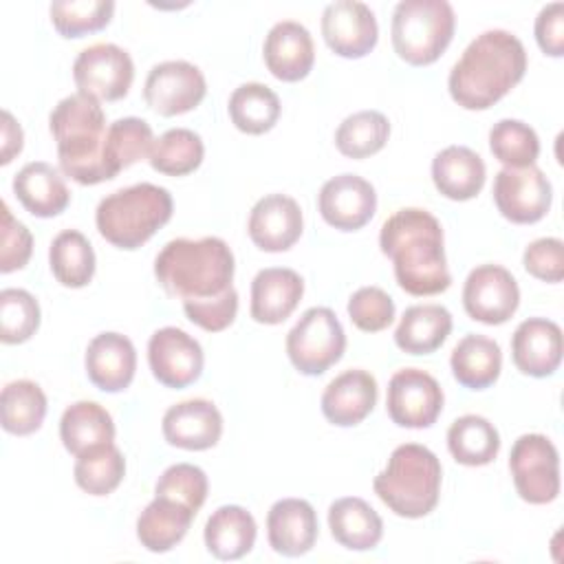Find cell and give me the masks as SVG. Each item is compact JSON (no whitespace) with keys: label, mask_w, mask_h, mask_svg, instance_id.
<instances>
[{"label":"cell","mask_w":564,"mask_h":564,"mask_svg":"<svg viewBox=\"0 0 564 564\" xmlns=\"http://www.w3.org/2000/svg\"><path fill=\"white\" fill-rule=\"evenodd\" d=\"M381 253L392 260L397 284L410 295H436L452 284L443 227L421 207H403L381 225Z\"/></svg>","instance_id":"obj_1"},{"label":"cell","mask_w":564,"mask_h":564,"mask_svg":"<svg viewBox=\"0 0 564 564\" xmlns=\"http://www.w3.org/2000/svg\"><path fill=\"white\" fill-rule=\"evenodd\" d=\"M524 70L522 42L505 29H489L467 44L449 70L447 88L460 108L487 110L520 84Z\"/></svg>","instance_id":"obj_2"},{"label":"cell","mask_w":564,"mask_h":564,"mask_svg":"<svg viewBox=\"0 0 564 564\" xmlns=\"http://www.w3.org/2000/svg\"><path fill=\"white\" fill-rule=\"evenodd\" d=\"M234 253L223 238H174L154 258L156 282L181 302L223 295L234 284Z\"/></svg>","instance_id":"obj_3"},{"label":"cell","mask_w":564,"mask_h":564,"mask_svg":"<svg viewBox=\"0 0 564 564\" xmlns=\"http://www.w3.org/2000/svg\"><path fill=\"white\" fill-rule=\"evenodd\" d=\"M48 130L57 143L59 167L79 185L110 181L104 165L106 115L99 99L73 93L57 101L48 115Z\"/></svg>","instance_id":"obj_4"},{"label":"cell","mask_w":564,"mask_h":564,"mask_svg":"<svg viewBox=\"0 0 564 564\" xmlns=\"http://www.w3.org/2000/svg\"><path fill=\"white\" fill-rule=\"evenodd\" d=\"M441 460L419 443H403L392 449L388 465L375 476L372 489L379 500L401 518H423L438 505Z\"/></svg>","instance_id":"obj_5"},{"label":"cell","mask_w":564,"mask_h":564,"mask_svg":"<svg viewBox=\"0 0 564 564\" xmlns=\"http://www.w3.org/2000/svg\"><path fill=\"white\" fill-rule=\"evenodd\" d=\"M172 194L154 183H137L104 196L95 212L101 238L132 251L148 242L172 218Z\"/></svg>","instance_id":"obj_6"},{"label":"cell","mask_w":564,"mask_h":564,"mask_svg":"<svg viewBox=\"0 0 564 564\" xmlns=\"http://www.w3.org/2000/svg\"><path fill=\"white\" fill-rule=\"evenodd\" d=\"M456 15L447 0H401L392 13L394 53L412 64L436 62L454 37Z\"/></svg>","instance_id":"obj_7"},{"label":"cell","mask_w":564,"mask_h":564,"mask_svg":"<svg viewBox=\"0 0 564 564\" xmlns=\"http://www.w3.org/2000/svg\"><path fill=\"white\" fill-rule=\"evenodd\" d=\"M346 333L328 306L306 308L286 333V355L302 375L317 377L341 359Z\"/></svg>","instance_id":"obj_8"},{"label":"cell","mask_w":564,"mask_h":564,"mask_svg":"<svg viewBox=\"0 0 564 564\" xmlns=\"http://www.w3.org/2000/svg\"><path fill=\"white\" fill-rule=\"evenodd\" d=\"M518 496L529 505L553 502L560 494V454L544 434H522L509 454Z\"/></svg>","instance_id":"obj_9"},{"label":"cell","mask_w":564,"mask_h":564,"mask_svg":"<svg viewBox=\"0 0 564 564\" xmlns=\"http://www.w3.org/2000/svg\"><path fill=\"white\" fill-rule=\"evenodd\" d=\"M73 79L79 93L99 101H117L128 95L134 79V64L126 48L99 42L79 51L73 62Z\"/></svg>","instance_id":"obj_10"},{"label":"cell","mask_w":564,"mask_h":564,"mask_svg":"<svg viewBox=\"0 0 564 564\" xmlns=\"http://www.w3.org/2000/svg\"><path fill=\"white\" fill-rule=\"evenodd\" d=\"M491 194L498 212L507 220L516 225H531L546 216L553 187L538 165L502 167L494 178Z\"/></svg>","instance_id":"obj_11"},{"label":"cell","mask_w":564,"mask_h":564,"mask_svg":"<svg viewBox=\"0 0 564 564\" xmlns=\"http://www.w3.org/2000/svg\"><path fill=\"white\" fill-rule=\"evenodd\" d=\"M386 410L392 423L401 427H430L443 410V390L430 372L421 368H401L390 377Z\"/></svg>","instance_id":"obj_12"},{"label":"cell","mask_w":564,"mask_h":564,"mask_svg":"<svg viewBox=\"0 0 564 564\" xmlns=\"http://www.w3.org/2000/svg\"><path fill=\"white\" fill-rule=\"evenodd\" d=\"M207 93L200 68L185 59L154 64L143 84L145 104L161 117H176L194 110Z\"/></svg>","instance_id":"obj_13"},{"label":"cell","mask_w":564,"mask_h":564,"mask_svg":"<svg viewBox=\"0 0 564 564\" xmlns=\"http://www.w3.org/2000/svg\"><path fill=\"white\" fill-rule=\"evenodd\" d=\"M520 304V289L511 271L500 264H480L463 284V306L474 322L505 324Z\"/></svg>","instance_id":"obj_14"},{"label":"cell","mask_w":564,"mask_h":564,"mask_svg":"<svg viewBox=\"0 0 564 564\" xmlns=\"http://www.w3.org/2000/svg\"><path fill=\"white\" fill-rule=\"evenodd\" d=\"M148 364L154 379L165 388H187L203 372L200 344L176 326H163L148 341Z\"/></svg>","instance_id":"obj_15"},{"label":"cell","mask_w":564,"mask_h":564,"mask_svg":"<svg viewBox=\"0 0 564 564\" xmlns=\"http://www.w3.org/2000/svg\"><path fill=\"white\" fill-rule=\"evenodd\" d=\"M322 35L335 55L357 59L375 48L379 26L368 4L359 0H335L322 13Z\"/></svg>","instance_id":"obj_16"},{"label":"cell","mask_w":564,"mask_h":564,"mask_svg":"<svg viewBox=\"0 0 564 564\" xmlns=\"http://www.w3.org/2000/svg\"><path fill=\"white\" fill-rule=\"evenodd\" d=\"M317 209L330 227L339 231H357L375 216L377 192L357 174H337L322 185Z\"/></svg>","instance_id":"obj_17"},{"label":"cell","mask_w":564,"mask_h":564,"mask_svg":"<svg viewBox=\"0 0 564 564\" xmlns=\"http://www.w3.org/2000/svg\"><path fill=\"white\" fill-rule=\"evenodd\" d=\"M304 229L302 207L286 194L262 196L249 214L247 231L253 245L269 253L291 249Z\"/></svg>","instance_id":"obj_18"},{"label":"cell","mask_w":564,"mask_h":564,"mask_svg":"<svg viewBox=\"0 0 564 564\" xmlns=\"http://www.w3.org/2000/svg\"><path fill=\"white\" fill-rule=\"evenodd\" d=\"M562 328L546 317H529L513 330L511 357L522 375L551 377L562 364Z\"/></svg>","instance_id":"obj_19"},{"label":"cell","mask_w":564,"mask_h":564,"mask_svg":"<svg viewBox=\"0 0 564 564\" xmlns=\"http://www.w3.org/2000/svg\"><path fill=\"white\" fill-rule=\"evenodd\" d=\"M161 430L170 445L200 452L214 447L220 441L223 414L207 399H187L165 410Z\"/></svg>","instance_id":"obj_20"},{"label":"cell","mask_w":564,"mask_h":564,"mask_svg":"<svg viewBox=\"0 0 564 564\" xmlns=\"http://www.w3.org/2000/svg\"><path fill=\"white\" fill-rule=\"evenodd\" d=\"M269 73L282 82L304 79L315 62V46L308 29L295 20L275 22L262 46Z\"/></svg>","instance_id":"obj_21"},{"label":"cell","mask_w":564,"mask_h":564,"mask_svg":"<svg viewBox=\"0 0 564 564\" xmlns=\"http://www.w3.org/2000/svg\"><path fill=\"white\" fill-rule=\"evenodd\" d=\"M317 513L302 498H282L267 513L269 546L284 557L308 553L317 540Z\"/></svg>","instance_id":"obj_22"},{"label":"cell","mask_w":564,"mask_h":564,"mask_svg":"<svg viewBox=\"0 0 564 564\" xmlns=\"http://www.w3.org/2000/svg\"><path fill=\"white\" fill-rule=\"evenodd\" d=\"M86 375L104 392L126 390L137 370V350L121 333H99L86 348Z\"/></svg>","instance_id":"obj_23"},{"label":"cell","mask_w":564,"mask_h":564,"mask_svg":"<svg viewBox=\"0 0 564 564\" xmlns=\"http://www.w3.org/2000/svg\"><path fill=\"white\" fill-rule=\"evenodd\" d=\"M377 403V379L361 368L337 375L322 392V414L328 423L352 427L361 423Z\"/></svg>","instance_id":"obj_24"},{"label":"cell","mask_w":564,"mask_h":564,"mask_svg":"<svg viewBox=\"0 0 564 564\" xmlns=\"http://www.w3.org/2000/svg\"><path fill=\"white\" fill-rule=\"evenodd\" d=\"M304 280L286 267H269L251 280V317L258 324H282L300 304Z\"/></svg>","instance_id":"obj_25"},{"label":"cell","mask_w":564,"mask_h":564,"mask_svg":"<svg viewBox=\"0 0 564 564\" xmlns=\"http://www.w3.org/2000/svg\"><path fill=\"white\" fill-rule=\"evenodd\" d=\"M13 194L22 207L37 218H53L70 203V192L57 167L46 161H31L13 176Z\"/></svg>","instance_id":"obj_26"},{"label":"cell","mask_w":564,"mask_h":564,"mask_svg":"<svg viewBox=\"0 0 564 564\" xmlns=\"http://www.w3.org/2000/svg\"><path fill=\"white\" fill-rule=\"evenodd\" d=\"M485 163L467 145H447L432 161L434 187L449 200H469L485 185Z\"/></svg>","instance_id":"obj_27"},{"label":"cell","mask_w":564,"mask_h":564,"mask_svg":"<svg viewBox=\"0 0 564 564\" xmlns=\"http://www.w3.org/2000/svg\"><path fill=\"white\" fill-rule=\"evenodd\" d=\"M328 529L335 542L350 551H370L383 538L381 516L357 496L337 498L328 507Z\"/></svg>","instance_id":"obj_28"},{"label":"cell","mask_w":564,"mask_h":564,"mask_svg":"<svg viewBox=\"0 0 564 564\" xmlns=\"http://www.w3.org/2000/svg\"><path fill=\"white\" fill-rule=\"evenodd\" d=\"M256 520L240 505L218 507L205 522V546L216 560H240L256 544Z\"/></svg>","instance_id":"obj_29"},{"label":"cell","mask_w":564,"mask_h":564,"mask_svg":"<svg viewBox=\"0 0 564 564\" xmlns=\"http://www.w3.org/2000/svg\"><path fill=\"white\" fill-rule=\"evenodd\" d=\"M194 511L176 500L154 496V500L137 518V538L152 553L174 549L187 533Z\"/></svg>","instance_id":"obj_30"},{"label":"cell","mask_w":564,"mask_h":564,"mask_svg":"<svg viewBox=\"0 0 564 564\" xmlns=\"http://www.w3.org/2000/svg\"><path fill=\"white\" fill-rule=\"evenodd\" d=\"M454 379L469 390H485L500 377L502 352L491 337L469 333L452 350L449 357Z\"/></svg>","instance_id":"obj_31"},{"label":"cell","mask_w":564,"mask_h":564,"mask_svg":"<svg viewBox=\"0 0 564 564\" xmlns=\"http://www.w3.org/2000/svg\"><path fill=\"white\" fill-rule=\"evenodd\" d=\"M452 333V313L441 304H414L405 308L394 330V344L408 355H430Z\"/></svg>","instance_id":"obj_32"},{"label":"cell","mask_w":564,"mask_h":564,"mask_svg":"<svg viewBox=\"0 0 564 564\" xmlns=\"http://www.w3.org/2000/svg\"><path fill=\"white\" fill-rule=\"evenodd\" d=\"M59 438L73 456L115 441L110 412L97 401H75L59 419Z\"/></svg>","instance_id":"obj_33"},{"label":"cell","mask_w":564,"mask_h":564,"mask_svg":"<svg viewBox=\"0 0 564 564\" xmlns=\"http://www.w3.org/2000/svg\"><path fill=\"white\" fill-rule=\"evenodd\" d=\"M447 449L456 463L482 467L498 456L500 434L489 419L480 414H465L449 425Z\"/></svg>","instance_id":"obj_34"},{"label":"cell","mask_w":564,"mask_h":564,"mask_svg":"<svg viewBox=\"0 0 564 564\" xmlns=\"http://www.w3.org/2000/svg\"><path fill=\"white\" fill-rule=\"evenodd\" d=\"M154 145L152 128L145 119L123 117L108 126L104 139V165L108 176L115 178L121 170L150 156Z\"/></svg>","instance_id":"obj_35"},{"label":"cell","mask_w":564,"mask_h":564,"mask_svg":"<svg viewBox=\"0 0 564 564\" xmlns=\"http://www.w3.org/2000/svg\"><path fill=\"white\" fill-rule=\"evenodd\" d=\"M231 123L245 134H264L280 119V99L278 95L260 82L240 84L227 104Z\"/></svg>","instance_id":"obj_36"},{"label":"cell","mask_w":564,"mask_h":564,"mask_svg":"<svg viewBox=\"0 0 564 564\" xmlns=\"http://www.w3.org/2000/svg\"><path fill=\"white\" fill-rule=\"evenodd\" d=\"M48 264L55 280L68 289L86 286L95 275V251L77 229L59 231L48 247Z\"/></svg>","instance_id":"obj_37"},{"label":"cell","mask_w":564,"mask_h":564,"mask_svg":"<svg viewBox=\"0 0 564 564\" xmlns=\"http://www.w3.org/2000/svg\"><path fill=\"white\" fill-rule=\"evenodd\" d=\"M2 427L15 436L37 432L46 416V394L31 379H18L2 388L0 394Z\"/></svg>","instance_id":"obj_38"},{"label":"cell","mask_w":564,"mask_h":564,"mask_svg":"<svg viewBox=\"0 0 564 564\" xmlns=\"http://www.w3.org/2000/svg\"><path fill=\"white\" fill-rule=\"evenodd\" d=\"M73 476L77 487L86 494L108 496L126 476V458L115 443H106L75 456Z\"/></svg>","instance_id":"obj_39"},{"label":"cell","mask_w":564,"mask_h":564,"mask_svg":"<svg viewBox=\"0 0 564 564\" xmlns=\"http://www.w3.org/2000/svg\"><path fill=\"white\" fill-rule=\"evenodd\" d=\"M205 156V145L200 134L189 128H172L154 139L150 150V165L165 176H185L194 172Z\"/></svg>","instance_id":"obj_40"},{"label":"cell","mask_w":564,"mask_h":564,"mask_svg":"<svg viewBox=\"0 0 564 564\" xmlns=\"http://www.w3.org/2000/svg\"><path fill=\"white\" fill-rule=\"evenodd\" d=\"M390 137V121L379 110H359L348 115L335 130V145L348 159L377 154Z\"/></svg>","instance_id":"obj_41"},{"label":"cell","mask_w":564,"mask_h":564,"mask_svg":"<svg viewBox=\"0 0 564 564\" xmlns=\"http://www.w3.org/2000/svg\"><path fill=\"white\" fill-rule=\"evenodd\" d=\"M489 150L505 167L535 165L540 139L535 130L520 119H500L489 130Z\"/></svg>","instance_id":"obj_42"},{"label":"cell","mask_w":564,"mask_h":564,"mask_svg":"<svg viewBox=\"0 0 564 564\" xmlns=\"http://www.w3.org/2000/svg\"><path fill=\"white\" fill-rule=\"evenodd\" d=\"M55 31L64 37H82L104 29L112 13V0H57L48 7Z\"/></svg>","instance_id":"obj_43"},{"label":"cell","mask_w":564,"mask_h":564,"mask_svg":"<svg viewBox=\"0 0 564 564\" xmlns=\"http://www.w3.org/2000/svg\"><path fill=\"white\" fill-rule=\"evenodd\" d=\"M40 328V304L24 289L0 291V339L2 344H22Z\"/></svg>","instance_id":"obj_44"},{"label":"cell","mask_w":564,"mask_h":564,"mask_svg":"<svg viewBox=\"0 0 564 564\" xmlns=\"http://www.w3.org/2000/svg\"><path fill=\"white\" fill-rule=\"evenodd\" d=\"M207 489H209V482L200 467L192 463H176V465H170L159 476L154 485V496L176 500L189 507L194 513H198V509L207 498Z\"/></svg>","instance_id":"obj_45"},{"label":"cell","mask_w":564,"mask_h":564,"mask_svg":"<svg viewBox=\"0 0 564 564\" xmlns=\"http://www.w3.org/2000/svg\"><path fill=\"white\" fill-rule=\"evenodd\" d=\"M348 317L364 333H379L394 319V302L379 286H361L348 300Z\"/></svg>","instance_id":"obj_46"},{"label":"cell","mask_w":564,"mask_h":564,"mask_svg":"<svg viewBox=\"0 0 564 564\" xmlns=\"http://www.w3.org/2000/svg\"><path fill=\"white\" fill-rule=\"evenodd\" d=\"M183 311L187 315V319L196 326H200L203 330L209 333H220L227 326H231V322L236 319L238 313V293L231 286L229 291H225L223 295L216 297H207V300H192V302H183Z\"/></svg>","instance_id":"obj_47"},{"label":"cell","mask_w":564,"mask_h":564,"mask_svg":"<svg viewBox=\"0 0 564 564\" xmlns=\"http://www.w3.org/2000/svg\"><path fill=\"white\" fill-rule=\"evenodd\" d=\"M33 251L31 231L13 218L7 203H2V225H0V271L11 273L26 267Z\"/></svg>","instance_id":"obj_48"},{"label":"cell","mask_w":564,"mask_h":564,"mask_svg":"<svg viewBox=\"0 0 564 564\" xmlns=\"http://www.w3.org/2000/svg\"><path fill=\"white\" fill-rule=\"evenodd\" d=\"M527 273L542 282H562L564 278V242L560 238H538L522 253Z\"/></svg>","instance_id":"obj_49"},{"label":"cell","mask_w":564,"mask_h":564,"mask_svg":"<svg viewBox=\"0 0 564 564\" xmlns=\"http://www.w3.org/2000/svg\"><path fill=\"white\" fill-rule=\"evenodd\" d=\"M535 40L542 53L551 57L564 55V4H544L535 18Z\"/></svg>","instance_id":"obj_50"},{"label":"cell","mask_w":564,"mask_h":564,"mask_svg":"<svg viewBox=\"0 0 564 564\" xmlns=\"http://www.w3.org/2000/svg\"><path fill=\"white\" fill-rule=\"evenodd\" d=\"M22 128L20 123L13 119V115L9 110H2V143H0V163L7 165L13 161L15 154H20L22 150Z\"/></svg>","instance_id":"obj_51"}]
</instances>
